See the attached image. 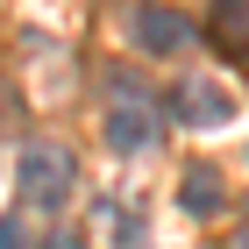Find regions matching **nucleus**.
<instances>
[{
    "instance_id": "7",
    "label": "nucleus",
    "mask_w": 249,
    "mask_h": 249,
    "mask_svg": "<svg viewBox=\"0 0 249 249\" xmlns=\"http://www.w3.org/2000/svg\"><path fill=\"white\" fill-rule=\"evenodd\" d=\"M228 249H249V207H242V221H235V235H228Z\"/></svg>"
},
{
    "instance_id": "4",
    "label": "nucleus",
    "mask_w": 249,
    "mask_h": 249,
    "mask_svg": "<svg viewBox=\"0 0 249 249\" xmlns=\"http://www.w3.org/2000/svg\"><path fill=\"white\" fill-rule=\"evenodd\" d=\"M228 114H235V100L221 93L213 78H185V86H178V121H185V128H221Z\"/></svg>"
},
{
    "instance_id": "1",
    "label": "nucleus",
    "mask_w": 249,
    "mask_h": 249,
    "mask_svg": "<svg viewBox=\"0 0 249 249\" xmlns=\"http://www.w3.org/2000/svg\"><path fill=\"white\" fill-rule=\"evenodd\" d=\"M15 178H21V199H29V207H57L64 192H71V157L36 142V150H21Z\"/></svg>"
},
{
    "instance_id": "8",
    "label": "nucleus",
    "mask_w": 249,
    "mask_h": 249,
    "mask_svg": "<svg viewBox=\"0 0 249 249\" xmlns=\"http://www.w3.org/2000/svg\"><path fill=\"white\" fill-rule=\"evenodd\" d=\"M43 249H71V242H43Z\"/></svg>"
},
{
    "instance_id": "3",
    "label": "nucleus",
    "mask_w": 249,
    "mask_h": 249,
    "mask_svg": "<svg viewBox=\"0 0 249 249\" xmlns=\"http://www.w3.org/2000/svg\"><path fill=\"white\" fill-rule=\"evenodd\" d=\"M135 43L150 57H178V50H192V21L178 7H135Z\"/></svg>"
},
{
    "instance_id": "6",
    "label": "nucleus",
    "mask_w": 249,
    "mask_h": 249,
    "mask_svg": "<svg viewBox=\"0 0 249 249\" xmlns=\"http://www.w3.org/2000/svg\"><path fill=\"white\" fill-rule=\"evenodd\" d=\"M213 43L228 57H249V0H213Z\"/></svg>"
},
{
    "instance_id": "2",
    "label": "nucleus",
    "mask_w": 249,
    "mask_h": 249,
    "mask_svg": "<svg viewBox=\"0 0 249 249\" xmlns=\"http://www.w3.org/2000/svg\"><path fill=\"white\" fill-rule=\"evenodd\" d=\"M114 93H121V100H114V107H107V142H114L121 157H135V150H142V142H150V135H157V114H150V100L135 93L128 78H121Z\"/></svg>"
},
{
    "instance_id": "5",
    "label": "nucleus",
    "mask_w": 249,
    "mask_h": 249,
    "mask_svg": "<svg viewBox=\"0 0 249 249\" xmlns=\"http://www.w3.org/2000/svg\"><path fill=\"white\" fill-rule=\"evenodd\" d=\"M221 199H228V192H221V171H213V164H192L185 185H178V207L207 221V213H221Z\"/></svg>"
}]
</instances>
